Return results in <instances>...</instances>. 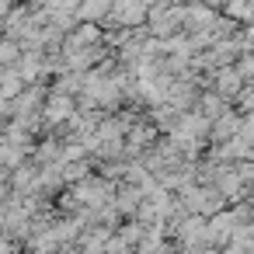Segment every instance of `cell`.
Instances as JSON below:
<instances>
[{"instance_id":"cell-1","label":"cell","mask_w":254,"mask_h":254,"mask_svg":"<svg viewBox=\"0 0 254 254\" xmlns=\"http://www.w3.org/2000/svg\"><path fill=\"white\" fill-rule=\"evenodd\" d=\"M73 198L80 205H87L91 212L112 205V188H108V178H84L80 185H73Z\"/></svg>"},{"instance_id":"cell-2","label":"cell","mask_w":254,"mask_h":254,"mask_svg":"<svg viewBox=\"0 0 254 254\" xmlns=\"http://www.w3.org/2000/svg\"><path fill=\"white\" fill-rule=\"evenodd\" d=\"M223 202L226 198L219 195V188H191V185H185V195H181V205L191 209L195 216H205V212H216L219 216Z\"/></svg>"},{"instance_id":"cell-3","label":"cell","mask_w":254,"mask_h":254,"mask_svg":"<svg viewBox=\"0 0 254 254\" xmlns=\"http://www.w3.org/2000/svg\"><path fill=\"white\" fill-rule=\"evenodd\" d=\"M237 216H233V209L230 212H219V216H212L209 219V244H223V247H230L233 244V233H237Z\"/></svg>"},{"instance_id":"cell-4","label":"cell","mask_w":254,"mask_h":254,"mask_svg":"<svg viewBox=\"0 0 254 254\" xmlns=\"http://www.w3.org/2000/svg\"><path fill=\"white\" fill-rule=\"evenodd\" d=\"M185 25V7H153V35H174Z\"/></svg>"},{"instance_id":"cell-5","label":"cell","mask_w":254,"mask_h":254,"mask_svg":"<svg viewBox=\"0 0 254 254\" xmlns=\"http://www.w3.org/2000/svg\"><path fill=\"white\" fill-rule=\"evenodd\" d=\"M70 112H73V101H70V94H53L49 101H46V108H42V115H46V122H63V119H70Z\"/></svg>"},{"instance_id":"cell-6","label":"cell","mask_w":254,"mask_h":254,"mask_svg":"<svg viewBox=\"0 0 254 254\" xmlns=\"http://www.w3.org/2000/svg\"><path fill=\"white\" fill-rule=\"evenodd\" d=\"M240 80H244V77H240V70H237V66H226V70H219V73H216V94H219V98L244 94V91H240Z\"/></svg>"},{"instance_id":"cell-7","label":"cell","mask_w":254,"mask_h":254,"mask_svg":"<svg viewBox=\"0 0 254 254\" xmlns=\"http://www.w3.org/2000/svg\"><path fill=\"white\" fill-rule=\"evenodd\" d=\"M112 18L122 21L126 28H136V25L146 18V7H143V4H112Z\"/></svg>"},{"instance_id":"cell-8","label":"cell","mask_w":254,"mask_h":254,"mask_svg":"<svg viewBox=\"0 0 254 254\" xmlns=\"http://www.w3.org/2000/svg\"><path fill=\"white\" fill-rule=\"evenodd\" d=\"M240 129H244V122H240L233 112H226V115L212 126V139H226V143H230V139H237V136H240Z\"/></svg>"},{"instance_id":"cell-9","label":"cell","mask_w":254,"mask_h":254,"mask_svg":"<svg viewBox=\"0 0 254 254\" xmlns=\"http://www.w3.org/2000/svg\"><path fill=\"white\" fill-rule=\"evenodd\" d=\"M202 115H205L209 122H212V119L219 122V119L226 115V98H219V94H205V98H202Z\"/></svg>"},{"instance_id":"cell-10","label":"cell","mask_w":254,"mask_h":254,"mask_svg":"<svg viewBox=\"0 0 254 254\" xmlns=\"http://www.w3.org/2000/svg\"><path fill=\"white\" fill-rule=\"evenodd\" d=\"M21 80H25V77H21L18 70H4V101H7V105L18 98V91H21Z\"/></svg>"},{"instance_id":"cell-11","label":"cell","mask_w":254,"mask_h":254,"mask_svg":"<svg viewBox=\"0 0 254 254\" xmlns=\"http://www.w3.org/2000/svg\"><path fill=\"white\" fill-rule=\"evenodd\" d=\"M98 39H101V32H98L94 25H80V28L70 35V46H80V49H84L87 42H98Z\"/></svg>"},{"instance_id":"cell-12","label":"cell","mask_w":254,"mask_h":254,"mask_svg":"<svg viewBox=\"0 0 254 254\" xmlns=\"http://www.w3.org/2000/svg\"><path fill=\"white\" fill-rule=\"evenodd\" d=\"M77 14L80 18H101V14H112V4H84V7H77Z\"/></svg>"},{"instance_id":"cell-13","label":"cell","mask_w":254,"mask_h":254,"mask_svg":"<svg viewBox=\"0 0 254 254\" xmlns=\"http://www.w3.org/2000/svg\"><path fill=\"white\" fill-rule=\"evenodd\" d=\"M0 60H4L7 70H14V60H18V46H14V39H7L4 46H0Z\"/></svg>"}]
</instances>
